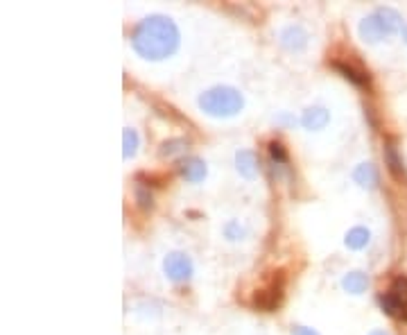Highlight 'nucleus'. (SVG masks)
I'll use <instances>...</instances> for the list:
<instances>
[{
    "instance_id": "f8f14e48",
    "label": "nucleus",
    "mask_w": 407,
    "mask_h": 335,
    "mask_svg": "<svg viewBox=\"0 0 407 335\" xmlns=\"http://www.w3.org/2000/svg\"><path fill=\"white\" fill-rule=\"evenodd\" d=\"M369 240H371V234H369V229H365V227H353L344 238L348 249H362V247L369 245Z\"/></svg>"
},
{
    "instance_id": "a211bd4d",
    "label": "nucleus",
    "mask_w": 407,
    "mask_h": 335,
    "mask_svg": "<svg viewBox=\"0 0 407 335\" xmlns=\"http://www.w3.org/2000/svg\"><path fill=\"white\" fill-rule=\"evenodd\" d=\"M224 234H227V238H229V240H238V238H242V236H244V229H242L238 222H229V225H227V229H224Z\"/></svg>"
},
{
    "instance_id": "9b49d317",
    "label": "nucleus",
    "mask_w": 407,
    "mask_h": 335,
    "mask_svg": "<svg viewBox=\"0 0 407 335\" xmlns=\"http://www.w3.org/2000/svg\"><path fill=\"white\" fill-rule=\"evenodd\" d=\"M353 179H355L362 188H374L376 181H378L376 168L371 166V164H360V166L353 170Z\"/></svg>"
},
{
    "instance_id": "412c9836",
    "label": "nucleus",
    "mask_w": 407,
    "mask_h": 335,
    "mask_svg": "<svg viewBox=\"0 0 407 335\" xmlns=\"http://www.w3.org/2000/svg\"><path fill=\"white\" fill-rule=\"evenodd\" d=\"M292 335H319V333H315V331H312V329H297Z\"/></svg>"
},
{
    "instance_id": "f257e3e1",
    "label": "nucleus",
    "mask_w": 407,
    "mask_h": 335,
    "mask_svg": "<svg viewBox=\"0 0 407 335\" xmlns=\"http://www.w3.org/2000/svg\"><path fill=\"white\" fill-rule=\"evenodd\" d=\"M136 52L149 62H161L179 48V30L168 16H149L134 32Z\"/></svg>"
},
{
    "instance_id": "dca6fc26",
    "label": "nucleus",
    "mask_w": 407,
    "mask_h": 335,
    "mask_svg": "<svg viewBox=\"0 0 407 335\" xmlns=\"http://www.w3.org/2000/svg\"><path fill=\"white\" fill-rule=\"evenodd\" d=\"M337 71H340L346 79H351L353 84H357V86H362L365 82H367V75L365 73H360V71H355L353 66H346V64H342V62H335L333 64Z\"/></svg>"
},
{
    "instance_id": "7ed1b4c3",
    "label": "nucleus",
    "mask_w": 407,
    "mask_h": 335,
    "mask_svg": "<svg viewBox=\"0 0 407 335\" xmlns=\"http://www.w3.org/2000/svg\"><path fill=\"white\" fill-rule=\"evenodd\" d=\"M380 304L387 315L401 317L407 322V279L405 276H399V279L391 283L389 290L380 297Z\"/></svg>"
},
{
    "instance_id": "0eeeda50",
    "label": "nucleus",
    "mask_w": 407,
    "mask_h": 335,
    "mask_svg": "<svg viewBox=\"0 0 407 335\" xmlns=\"http://www.w3.org/2000/svg\"><path fill=\"white\" fill-rule=\"evenodd\" d=\"M236 164H238V172L242 177L253 179L256 175H258V159H256L251 149H240V152L236 154Z\"/></svg>"
},
{
    "instance_id": "6ab92c4d",
    "label": "nucleus",
    "mask_w": 407,
    "mask_h": 335,
    "mask_svg": "<svg viewBox=\"0 0 407 335\" xmlns=\"http://www.w3.org/2000/svg\"><path fill=\"white\" fill-rule=\"evenodd\" d=\"M270 152H272V157L276 161H285L287 159V154H285V149H283L281 143H270Z\"/></svg>"
},
{
    "instance_id": "9d476101",
    "label": "nucleus",
    "mask_w": 407,
    "mask_h": 335,
    "mask_svg": "<svg viewBox=\"0 0 407 335\" xmlns=\"http://www.w3.org/2000/svg\"><path fill=\"white\" fill-rule=\"evenodd\" d=\"M342 285H344L346 293L362 295L367 288H369V279H367V274H362V272H348V274L344 276Z\"/></svg>"
},
{
    "instance_id": "6e6552de",
    "label": "nucleus",
    "mask_w": 407,
    "mask_h": 335,
    "mask_svg": "<svg viewBox=\"0 0 407 335\" xmlns=\"http://www.w3.org/2000/svg\"><path fill=\"white\" fill-rule=\"evenodd\" d=\"M328 120H331L328 111L321 107H310L301 115V123H304L306 130H321V127L328 125Z\"/></svg>"
},
{
    "instance_id": "4468645a",
    "label": "nucleus",
    "mask_w": 407,
    "mask_h": 335,
    "mask_svg": "<svg viewBox=\"0 0 407 335\" xmlns=\"http://www.w3.org/2000/svg\"><path fill=\"white\" fill-rule=\"evenodd\" d=\"M281 39L290 50H301L306 45V32L301 28H287V30H283Z\"/></svg>"
},
{
    "instance_id": "f3484780",
    "label": "nucleus",
    "mask_w": 407,
    "mask_h": 335,
    "mask_svg": "<svg viewBox=\"0 0 407 335\" xmlns=\"http://www.w3.org/2000/svg\"><path fill=\"white\" fill-rule=\"evenodd\" d=\"M183 149V141H166L161 147V157H170V154H177Z\"/></svg>"
},
{
    "instance_id": "423d86ee",
    "label": "nucleus",
    "mask_w": 407,
    "mask_h": 335,
    "mask_svg": "<svg viewBox=\"0 0 407 335\" xmlns=\"http://www.w3.org/2000/svg\"><path fill=\"white\" fill-rule=\"evenodd\" d=\"M360 37H362L365 41H369V43H378L385 37H389V32H387L385 23H382L378 11H376V14L367 16L362 23H360Z\"/></svg>"
},
{
    "instance_id": "aec40b11",
    "label": "nucleus",
    "mask_w": 407,
    "mask_h": 335,
    "mask_svg": "<svg viewBox=\"0 0 407 335\" xmlns=\"http://www.w3.org/2000/svg\"><path fill=\"white\" fill-rule=\"evenodd\" d=\"M138 200H141V206H143V209H147V206H152V195H145L143 188L138 191Z\"/></svg>"
},
{
    "instance_id": "1a4fd4ad",
    "label": "nucleus",
    "mask_w": 407,
    "mask_h": 335,
    "mask_svg": "<svg viewBox=\"0 0 407 335\" xmlns=\"http://www.w3.org/2000/svg\"><path fill=\"white\" fill-rule=\"evenodd\" d=\"M181 175L188 179L190 183H200L206 177V166L202 159H185L181 164Z\"/></svg>"
},
{
    "instance_id": "f03ea898",
    "label": "nucleus",
    "mask_w": 407,
    "mask_h": 335,
    "mask_svg": "<svg viewBox=\"0 0 407 335\" xmlns=\"http://www.w3.org/2000/svg\"><path fill=\"white\" fill-rule=\"evenodd\" d=\"M200 107L204 113L215 115V118H229L242 111L244 100L240 96V91L231 86H215L200 98Z\"/></svg>"
},
{
    "instance_id": "ddd939ff",
    "label": "nucleus",
    "mask_w": 407,
    "mask_h": 335,
    "mask_svg": "<svg viewBox=\"0 0 407 335\" xmlns=\"http://www.w3.org/2000/svg\"><path fill=\"white\" fill-rule=\"evenodd\" d=\"M378 14H380L382 23H385V28H387V32H389V37H394V34H399V32H401V28H403V18H401V14H399L396 9L382 7V9H378Z\"/></svg>"
},
{
    "instance_id": "5701e85b",
    "label": "nucleus",
    "mask_w": 407,
    "mask_h": 335,
    "mask_svg": "<svg viewBox=\"0 0 407 335\" xmlns=\"http://www.w3.org/2000/svg\"><path fill=\"white\" fill-rule=\"evenodd\" d=\"M403 39H405V43H407V28L403 30Z\"/></svg>"
},
{
    "instance_id": "4be33fe9",
    "label": "nucleus",
    "mask_w": 407,
    "mask_h": 335,
    "mask_svg": "<svg viewBox=\"0 0 407 335\" xmlns=\"http://www.w3.org/2000/svg\"><path fill=\"white\" fill-rule=\"evenodd\" d=\"M369 335H389V333H385V331H371Z\"/></svg>"
},
{
    "instance_id": "20e7f679",
    "label": "nucleus",
    "mask_w": 407,
    "mask_h": 335,
    "mask_svg": "<svg viewBox=\"0 0 407 335\" xmlns=\"http://www.w3.org/2000/svg\"><path fill=\"white\" fill-rule=\"evenodd\" d=\"M163 270H166L170 281H188L193 276V261L181 251L168 254L163 261Z\"/></svg>"
},
{
    "instance_id": "2eb2a0df",
    "label": "nucleus",
    "mask_w": 407,
    "mask_h": 335,
    "mask_svg": "<svg viewBox=\"0 0 407 335\" xmlns=\"http://www.w3.org/2000/svg\"><path fill=\"white\" fill-rule=\"evenodd\" d=\"M122 145H125V149H122V154H125V159H130V157H134L136 152H138V134H136V130H127L122 132Z\"/></svg>"
},
{
    "instance_id": "39448f33",
    "label": "nucleus",
    "mask_w": 407,
    "mask_h": 335,
    "mask_svg": "<svg viewBox=\"0 0 407 335\" xmlns=\"http://www.w3.org/2000/svg\"><path fill=\"white\" fill-rule=\"evenodd\" d=\"M281 299H283V279L281 281H274L272 285H267V288H260V290H256L253 293V306L258 308V310H274L278 304H281Z\"/></svg>"
}]
</instances>
